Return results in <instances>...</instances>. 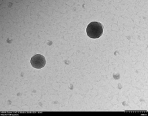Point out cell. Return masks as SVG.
Segmentation results:
<instances>
[{
  "label": "cell",
  "instance_id": "obj_1",
  "mask_svg": "<svg viewBox=\"0 0 148 116\" xmlns=\"http://www.w3.org/2000/svg\"><path fill=\"white\" fill-rule=\"evenodd\" d=\"M88 36L92 39L100 38L103 34V26L98 22H93L88 24L86 28Z\"/></svg>",
  "mask_w": 148,
  "mask_h": 116
},
{
  "label": "cell",
  "instance_id": "obj_2",
  "mask_svg": "<svg viewBox=\"0 0 148 116\" xmlns=\"http://www.w3.org/2000/svg\"><path fill=\"white\" fill-rule=\"evenodd\" d=\"M30 64L32 66L36 69H41L45 67L46 64V59L45 57L40 54H36L34 55L30 60Z\"/></svg>",
  "mask_w": 148,
  "mask_h": 116
}]
</instances>
